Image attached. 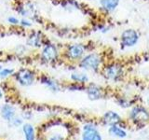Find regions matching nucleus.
Here are the masks:
<instances>
[{
	"mask_svg": "<svg viewBox=\"0 0 149 140\" xmlns=\"http://www.w3.org/2000/svg\"><path fill=\"white\" fill-rule=\"evenodd\" d=\"M102 62V56L100 53L91 52L85 54L83 57L79 60L78 65L79 67L88 70V71H94L97 72L101 68V64Z\"/></svg>",
	"mask_w": 149,
	"mask_h": 140,
	"instance_id": "f257e3e1",
	"label": "nucleus"
},
{
	"mask_svg": "<svg viewBox=\"0 0 149 140\" xmlns=\"http://www.w3.org/2000/svg\"><path fill=\"white\" fill-rule=\"evenodd\" d=\"M140 33L133 28H128L120 35V45L122 49H129L136 46L140 40Z\"/></svg>",
	"mask_w": 149,
	"mask_h": 140,
	"instance_id": "f03ea898",
	"label": "nucleus"
},
{
	"mask_svg": "<svg viewBox=\"0 0 149 140\" xmlns=\"http://www.w3.org/2000/svg\"><path fill=\"white\" fill-rule=\"evenodd\" d=\"M86 51H87L86 45H84L82 43H74L67 46L64 54L65 57L68 60L76 62V61H79L86 54Z\"/></svg>",
	"mask_w": 149,
	"mask_h": 140,
	"instance_id": "7ed1b4c3",
	"label": "nucleus"
},
{
	"mask_svg": "<svg viewBox=\"0 0 149 140\" xmlns=\"http://www.w3.org/2000/svg\"><path fill=\"white\" fill-rule=\"evenodd\" d=\"M40 56L41 60L45 63L51 64L56 62L59 58V50L57 46L53 43H50V42L44 44L43 48L41 50Z\"/></svg>",
	"mask_w": 149,
	"mask_h": 140,
	"instance_id": "20e7f679",
	"label": "nucleus"
},
{
	"mask_svg": "<svg viewBox=\"0 0 149 140\" xmlns=\"http://www.w3.org/2000/svg\"><path fill=\"white\" fill-rule=\"evenodd\" d=\"M124 75V68L118 63H112L104 69V76L111 81H118Z\"/></svg>",
	"mask_w": 149,
	"mask_h": 140,
	"instance_id": "39448f33",
	"label": "nucleus"
},
{
	"mask_svg": "<svg viewBox=\"0 0 149 140\" xmlns=\"http://www.w3.org/2000/svg\"><path fill=\"white\" fill-rule=\"evenodd\" d=\"M15 79L22 86H30L36 80V73L29 68H22L14 73Z\"/></svg>",
	"mask_w": 149,
	"mask_h": 140,
	"instance_id": "423d86ee",
	"label": "nucleus"
},
{
	"mask_svg": "<svg viewBox=\"0 0 149 140\" xmlns=\"http://www.w3.org/2000/svg\"><path fill=\"white\" fill-rule=\"evenodd\" d=\"M82 140H102L100 133L98 132L95 126L87 124L84 126Z\"/></svg>",
	"mask_w": 149,
	"mask_h": 140,
	"instance_id": "0eeeda50",
	"label": "nucleus"
},
{
	"mask_svg": "<svg viewBox=\"0 0 149 140\" xmlns=\"http://www.w3.org/2000/svg\"><path fill=\"white\" fill-rule=\"evenodd\" d=\"M130 116H132L133 120L140 121V123L149 120V113L147 112V110L146 108H143V107H141V106L134 107L132 111Z\"/></svg>",
	"mask_w": 149,
	"mask_h": 140,
	"instance_id": "6e6552de",
	"label": "nucleus"
},
{
	"mask_svg": "<svg viewBox=\"0 0 149 140\" xmlns=\"http://www.w3.org/2000/svg\"><path fill=\"white\" fill-rule=\"evenodd\" d=\"M26 44L33 48H41L43 46V37L40 32H33L28 36L26 40Z\"/></svg>",
	"mask_w": 149,
	"mask_h": 140,
	"instance_id": "1a4fd4ad",
	"label": "nucleus"
},
{
	"mask_svg": "<svg viewBox=\"0 0 149 140\" xmlns=\"http://www.w3.org/2000/svg\"><path fill=\"white\" fill-rule=\"evenodd\" d=\"M101 9L105 13H111L115 11L118 7L120 0H99Z\"/></svg>",
	"mask_w": 149,
	"mask_h": 140,
	"instance_id": "9d476101",
	"label": "nucleus"
},
{
	"mask_svg": "<svg viewBox=\"0 0 149 140\" xmlns=\"http://www.w3.org/2000/svg\"><path fill=\"white\" fill-rule=\"evenodd\" d=\"M87 94L91 100H98L101 99L104 96V93H102V89L99 87L95 84H91L87 89Z\"/></svg>",
	"mask_w": 149,
	"mask_h": 140,
	"instance_id": "9b49d317",
	"label": "nucleus"
},
{
	"mask_svg": "<svg viewBox=\"0 0 149 140\" xmlns=\"http://www.w3.org/2000/svg\"><path fill=\"white\" fill-rule=\"evenodd\" d=\"M40 82L42 84H44V85H46L50 91H52V92H59L61 90L60 85L57 81H55L54 79H52L48 76H45V75L40 77Z\"/></svg>",
	"mask_w": 149,
	"mask_h": 140,
	"instance_id": "f8f14e48",
	"label": "nucleus"
},
{
	"mask_svg": "<svg viewBox=\"0 0 149 140\" xmlns=\"http://www.w3.org/2000/svg\"><path fill=\"white\" fill-rule=\"evenodd\" d=\"M15 107L11 105L6 104L1 107V116L4 120L10 121L15 117Z\"/></svg>",
	"mask_w": 149,
	"mask_h": 140,
	"instance_id": "ddd939ff",
	"label": "nucleus"
},
{
	"mask_svg": "<svg viewBox=\"0 0 149 140\" xmlns=\"http://www.w3.org/2000/svg\"><path fill=\"white\" fill-rule=\"evenodd\" d=\"M120 120H121L120 116L114 111L106 112L104 116V123L107 125H111V126L116 125L118 123H120Z\"/></svg>",
	"mask_w": 149,
	"mask_h": 140,
	"instance_id": "4468645a",
	"label": "nucleus"
},
{
	"mask_svg": "<svg viewBox=\"0 0 149 140\" xmlns=\"http://www.w3.org/2000/svg\"><path fill=\"white\" fill-rule=\"evenodd\" d=\"M73 81L79 83V84H85L88 81V77L85 73H80V72H74L70 76Z\"/></svg>",
	"mask_w": 149,
	"mask_h": 140,
	"instance_id": "2eb2a0df",
	"label": "nucleus"
},
{
	"mask_svg": "<svg viewBox=\"0 0 149 140\" xmlns=\"http://www.w3.org/2000/svg\"><path fill=\"white\" fill-rule=\"evenodd\" d=\"M25 140H36V133L34 127L30 123H26L22 127Z\"/></svg>",
	"mask_w": 149,
	"mask_h": 140,
	"instance_id": "dca6fc26",
	"label": "nucleus"
},
{
	"mask_svg": "<svg viewBox=\"0 0 149 140\" xmlns=\"http://www.w3.org/2000/svg\"><path fill=\"white\" fill-rule=\"evenodd\" d=\"M109 133L111 135H114V136L116 137H120L123 138L127 135V133L125 132L123 129H121L119 127H118L116 125H112L111 127L109 128Z\"/></svg>",
	"mask_w": 149,
	"mask_h": 140,
	"instance_id": "f3484780",
	"label": "nucleus"
},
{
	"mask_svg": "<svg viewBox=\"0 0 149 140\" xmlns=\"http://www.w3.org/2000/svg\"><path fill=\"white\" fill-rule=\"evenodd\" d=\"M62 6L63 8L69 11H73L74 9L79 8V4L77 1H74V0H63Z\"/></svg>",
	"mask_w": 149,
	"mask_h": 140,
	"instance_id": "a211bd4d",
	"label": "nucleus"
},
{
	"mask_svg": "<svg viewBox=\"0 0 149 140\" xmlns=\"http://www.w3.org/2000/svg\"><path fill=\"white\" fill-rule=\"evenodd\" d=\"M14 74V70L11 68H8V67H4L1 69L0 71V78H7L8 77L11 76Z\"/></svg>",
	"mask_w": 149,
	"mask_h": 140,
	"instance_id": "6ab92c4d",
	"label": "nucleus"
},
{
	"mask_svg": "<svg viewBox=\"0 0 149 140\" xmlns=\"http://www.w3.org/2000/svg\"><path fill=\"white\" fill-rule=\"evenodd\" d=\"M20 24L23 27H31L33 25V22L32 21H30L29 19H27V18H23L22 19V20L20 21Z\"/></svg>",
	"mask_w": 149,
	"mask_h": 140,
	"instance_id": "aec40b11",
	"label": "nucleus"
},
{
	"mask_svg": "<svg viewBox=\"0 0 149 140\" xmlns=\"http://www.w3.org/2000/svg\"><path fill=\"white\" fill-rule=\"evenodd\" d=\"M8 22H9L12 25H18V24H20V20L14 16H10L8 18Z\"/></svg>",
	"mask_w": 149,
	"mask_h": 140,
	"instance_id": "412c9836",
	"label": "nucleus"
},
{
	"mask_svg": "<svg viewBox=\"0 0 149 140\" xmlns=\"http://www.w3.org/2000/svg\"><path fill=\"white\" fill-rule=\"evenodd\" d=\"M84 87L81 86V84H79V83H77V82H74V84H73V85H70L68 87V89L70 91H80V89H83Z\"/></svg>",
	"mask_w": 149,
	"mask_h": 140,
	"instance_id": "4be33fe9",
	"label": "nucleus"
},
{
	"mask_svg": "<svg viewBox=\"0 0 149 140\" xmlns=\"http://www.w3.org/2000/svg\"><path fill=\"white\" fill-rule=\"evenodd\" d=\"M11 120H12V123H13V125H15V126H19L20 124H22V119H19V118H15V119L13 118Z\"/></svg>",
	"mask_w": 149,
	"mask_h": 140,
	"instance_id": "5701e85b",
	"label": "nucleus"
},
{
	"mask_svg": "<svg viewBox=\"0 0 149 140\" xmlns=\"http://www.w3.org/2000/svg\"><path fill=\"white\" fill-rule=\"evenodd\" d=\"M3 97V92H2V91H1V89H0V99Z\"/></svg>",
	"mask_w": 149,
	"mask_h": 140,
	"instance_id": "b1692460",
	"label": "nucleus"
},
{
	"mask_svg": "<svg viewBox=\"0 0 149 140\" xmlns=\"http://www.w3.org/2000/svg\"><path fill=\"white\" fill-rule=\"evenodd\" d=\"M147 54H148V58H147V60L149 61V51H148V52H147Z\"/></svg>",
	"mask_w": 149,
	"mask_h": 140,
	"instance_id": "393cba45",
	"label": "nucleus"
},
{
	"mask_svg": "<svg viewBox=\"0 0 149 140\" xmlns=\"http://www.w3.org/2000/svg\"><path fill=\"white\" fill-rule=\"evenodd\" d=\"M2 68H3V67L1 66V65H0V71H1V69H2Z\"/></svg>",
	"mask_w": 149,
	"mask_h": 140,
	"instance_id": "a878e982",
	"label": "nucleus"
},
{
	"mask_svg": "<svg viewBox=\"0 0 149 140\" xmlns=\"http://www.w3.org/2000/svg\"><path fill=\"white\" fill-rule=\"evenodd\" d=\"M147 22H148V25H149V18H148V20H147Z\"/></svg>",
	"mask_w": 149,
	"mask_h": 140,
	"instance_id": "bb28decb",
	"label": "nucleus"
},
{
	"mask_svg": "<svg viewBox=\"0 0 149 140\" xmlns=\"http://www.w3.org/2000/svg\"><path fill=\"white\" fill-rule=\"evenodd\" d=\"M147 102H148V104H149V97H148V99H147Z\"/></svg>",
	"mask_w": 149,
	"mask_h": 140,
	"instance_id": "cd10ccee",
	"label": "nucleus"
}]
</instances>
